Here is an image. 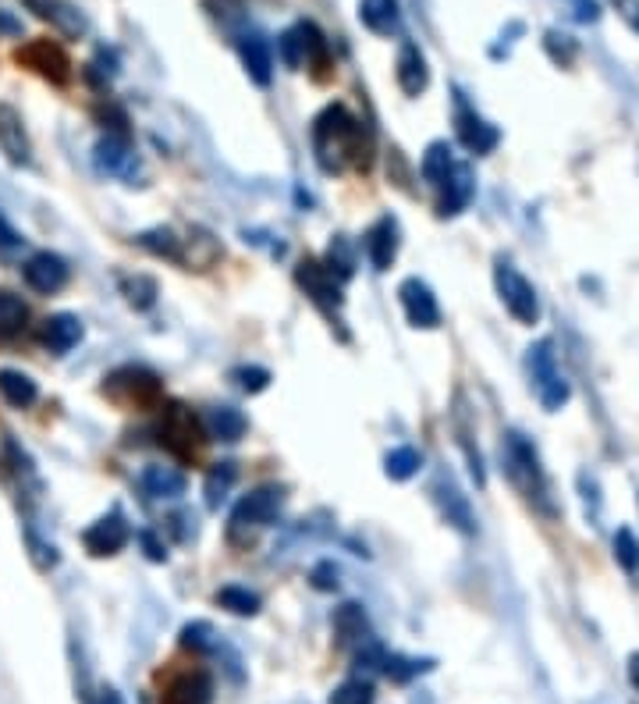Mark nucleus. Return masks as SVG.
I'll return each instance as SVG.
<instances>
[{"mask_svg":"<svg viewBox=\"0 0 639 704\" xmlns=\"http://www.w3.org/2000/svg\"><path fill=\"white\" fill-rule=\"evenodd\" d=\"M313 154L327 175H341L348 168H356V171L370 168V139H367V132H362V122L345 108V103H330V108L316 114Z\"/></svg>","mask_w":639,"mask_h":704,"instance_id":"1","label":"nucleus"},{"mask_svg":"<svg viewBox=\"0 0 639 704\" xmlns=\"http://www.w3.org/2000/svg\"><path fill=\"white\" fill-rule=\"evenodd\" d=\"M281 509V488H256L242 494L238 505L227 516V541L235 548H249L260 530H267Z\"/></svg>","mask_w":639,"mask_h":704,"instance_id":"2","label":"nucleus"},{"mask_svg":"<svg viewBox=\"0 0 639 704\" xmlns=\"http://www.w3.org/2000/svg\"><path fill=\"white\" fill-rule=\"evenodd\" d=\"M281 62L288 68H310L316 79H327L330 71V47H327V36L320 33L313 22H299L295 29H288L281 36Z\"/></svg>","mask_w":639,"mask_h":704,"instance_id":"3","label":"nucleus"},{"mask_svg":"<svg viewBox=\"0 0 639 704\" xmlns=\"http://www.w3.org/2000/svg\"><path fill=\"white\" fill-rule=\"evenodd\" d=\"M505 470L512 477V484L519 488L529 502H537L543 513H551V502H547V477L540 470L537 448H532L523 434H508V442H505Z\"/></svg>","mask_w":639,"mask_h":704,"instance_id":"4","label":"nucleus"},{"mask_svg":"<svg viewBox=\"0 0 639 704\" xmlns=\"http://www.w3.org/2000/svg\"><path fill=\"white\" fill-rule=\"evenodd\" d=\"M494 284H497V295H501V303H505V310L512 313L519 324H537L540 317V299H537V289L515 271L512 264L505 260H497L494 267Z\"/></svg>","mask_w":639,"mask_h":704,"instance_id":"5","label":"nucleus"},{"mask_svg":"<svg viewBox=\"0 0 639 704\" xmlns=\"http://www.w3.org/2000/svg\"><path fill=\"white\" fill-rule=\"evenodd\" d=\"M529 378L547 410H561L569 402V381L561 378V370L554 364L551 342H537V346L529 349Z\"/></svg>","mask_w":639,"mask_h":704,"instance_id":"6","label":"nucleus"},{"mask_svg":"<svg viewBox=\"0 0 639 704\" xmlns=\"http://www.w3.org/2000/svg\"><path fill=\"white\" fill-rule=\"evenodd\" d=\"M103 392L117 402H128V406H154L160 399V381L146 367H121L107 378Z\"/></svg>","mask_w":639,"mask_h":704,"instance_id":"7","label":"nucleus"},{"mask_svg":"<svg viewBox=\"0 0 639 704\" xmlns=\"http://www.w3.org/2000/svg\"><path fill=\"white\" fill-rule=\"evenodd\" d=\"M14 62L25 65L29 71H36L43 75L47 82L54 86H65L71 79V62H68V54L60 43L54 40H33V43H25V47L14 51Z\"/></svg>","mask_w":639,"mask_h":704,"instance_id":"8","label":"nucleus"},{"mask_svg":"<svg viewBox=\"0 0 639 704\" xmlns=\"http://www.w3.org/2000/svg\"><path fill=\"white\" fill-rule=\"evenodd\" d=\"M160 445H167L178 459H189L195 456V448H200V421L186 410L171 402V406H164V416H160Z\"/></svg>","mask_w":639,"mask_h":704,"instance_id":"9","label":"nucleus"},{"mask_svg":"<svg viewBox=\"0 0 639 704\" xmlns=\"http://www.w3.org/2000/svg\"><path fill=\"white\" fill-rule=\"evenodd\" d=\"M128 537H132V530H128L125 516H121V513H107V516H100L93 523V527H86L82 545H86V551L93 559H107V556H117V551L128 545Z\"/></svg>","mask_w":639,"mask_h":704,"instance_id":"10","label":"nucleus"},{"mask_svg":"<svg viewBox=\"0 0 639 704\" xmlns=\"http://www.w3.org/2000/svg\"><path fill=\"white\" fill-rule=\"evenodd\" d=\"M22 278L33 292L40 295H54L68 284V264L57 257V253L43 249V253H33V257L25 260L22 267Z\"/></svg>","mask_w":639,"mask_h":704,"instance_id":"11","label":"nucleus"},{"mask_svg":"<svg viewBox=\"0 0 639 704\" xmlns=\"http://www.w3.org/2000/svg\"><path fill=\"white\" fill-rule=\"evenodd\" d=\"M399 299H402V310L413 327H423V332H430V327L440 324V306L430 292V284L419 281V278H405L402 289H399Z\"/></svg>","mask_w":639,"mask_h":704,"instance_id":"12","label":"nucleus"},{"mask_svg":"<svg viewBox=\"0 0 639 704\" xmlns=\"http://www.w3.org/2000/svg\"><path fill=\"white\" fill-rule=\"evenodd\" d=\"M295 281L306 289V295L313 299L316 306H324V310H338L341 306V281L334 278L320 260H302L295 267Z\"/></svg>","mask_w":639,"mask_h":704,"instance_id":"13","label":"nucleus"},{"mask_svg":"<svg viewBox=\"0 0 639 704\" xmlns=\"http://www.w3.org/2000/svg\"><path fill=\"white\" fill-rule=\"evenodd\" d=\"M25 8L33 11L40 22H51L54 33H60L65 40H79L89 29L82 11L75 4H68V0H25Z\"/></svg>","mask_w":639,"mask_h":704,"instance_id":"14","label":"nucleus"},{"mask_svg":"<svg viewBox=\"0 0 639 704\" xmlns=\"http://www.w3.org/2000/svg\"><path fill=\"white\" fill-rule=\"evenodd\" d=\"M437 189H440L437 214L440 217L462 214L466 206H469V200H473V192H477V182H473V171H469V164H455V168L448 171V178Z\"/></svg>","mask_w":639,"mask_h":704,"instance_id":"15","label":"nucleus"},{"mask_svg":"<svg viewBox=\"0 0 639 704\" xmlns=\"http://www.w3.org/2000/svg\"><path fill=\"white\" fill-rule=\"evenodd\" d=\"M97 168L103 175H114V178H132L135 168H139V160H135V154H132L128 136H114V132H107V136L97 143Z\"/></svg>","mask_w":639,"mask_h":704,"instance_id":"16","label":"nucleus"},{"mask_svg":"<svg viewBox=\"0 0 639 704\" xmlns=\"http://www.w3.org/2000/svg\"><path fill=\"white\" fill-rule=\"evenodd\" d=\"M40 342L47 353L65 356L82 342V321L71 317V313H54V317L40 324Z\"/></svg>","mask_w":639,"mask_h":704,"instance_id":"17","label":"nucleus"},{"mask_svg":"<svg viewBox=\"0 0 639 704\" xmlns=\"http://www.w3.org/2000/svg\"><path fill=\"white\" fill-rule=\"evenodd\" d=\"M434 494H437V502H440V513H445V519L451 523V527H459L462 534H473V530H477L473 509H469L466 494H462L459 488H455L451 477L440 473L437 484H434Z\"/></svg>","mask_w":639,"mask_h":704,"instance_id":"18","label":"nucleus"},{"mask_svg":"<svg viewBox=\"0 0 639 704\" xmlns=\"http://www.w3.org/2000/svg\"><path fill=\"white\" fill-rule=\"evenodd\" d=\"M0 154L11 164H29V136L22 114L11 103H0Z\"/></svg>","mask_w":639,"mask_h":704,"instance_id":"19","label":"nucleus"},{"mask_svg":"<svg viewBox=\"0 0 639 704\" xmlns=\"http://www.w3.org/2000/svg\"><path fill=\"white\" fill-rule=\"evenodd\" d=\"M394 79H399L405 97H419L426 82H430V71H426V57L416 43H402L399 51V65H394Z\"/></svg>","mask_w":639,"mask_h":704,"instance_id":"20","label":"nucleus"},{"mask_svg":"<svg viewBox=\"0 0 639 704\" xmlns=\"http://www.w3.org/2000/svg\"><path fill=\"white\" fill-rule=\"evenodd\" d=\"M367 253H370V264L377 267V271H388V267L394 264V257H399V221H394L391 214H384L370 228Z\"/></svg>","mask_w":639,"mask_h":704,"instance_id":"21","label":"nucleus"},{"mask_svg":"<svg viewBox=\"0 0 639 704\" xmlns=\"http://www.w3.org/2000/svg\"><path fill=\"white\" fill-rule=\"evenodd\" d=\"M459 139H462V146L466 149H473V154H491V149L497 146V128L494 125H486L483 118L477 114V111H469L466 103H459Z\"/></svg>","mask_w":639,"mask_h":704,"instance_id":"22","label":"nucleus"},{"mask_svg":"<svg viewBox=\"0 0 639 704\" xmlns=\"http://www.w3.org/2000/svg\"><path fill=\"white\" fill-rule=\"evenodd\" d=\"M359 22L377 36H391L399 33L402 4L399 0H359Z\"/></svg>","mask_w":639,"mask_h":704,"instance_id":"23","label":"nucleus"},{"mask_svg":"<svg viewBox=\"0 0 639 704\" xmlns=\"http://www.w3.org/2000/svg\"><path fill=\"white\" fill-rule=\"evenodd\" d=\"M210 694H213V683L206 672H186V677H178L167 686L160 704H210Z\"/></svg>","mask_w":639,"mask_h":704,"instance_id":"24","label":"nucleus"},{"mask_svg":"<svg viewBox=\"0 0 639 704\" xmlns=\"http://www.w3.org/2000/svg\"><path fill=\"white\" fill-rule=\"evenodd\" d=\"M242 65H246L249 79L256 86H270V79H273V54L267 47V40H260V36L242 40Z\"/></svg>","mask_w":639,"mask_h":704,"instance_id":"25","label":"nucleus"},{"mask_svg":"<svg viewBox=\"0 0 639 704\" xmlns=\"http://www.w3.org/2000/svg\"><path fill=\"white\" fill-rule=\"evenodd\" d=\"M0 399L14 410H29L40 399V388L22 370H0Z\"/></svg>","mask_w":639,"mask_h":704,"instance_id":"26","label":"nucleus"},{"mask_svg":"<svg viewBox=\"0 0 639 704\" xmlns=\"http://www.w3.org/2000/svg\"><path fill=\"white\" fill-rule=\"evenodd\" d=\"M29 327V306L22 295L0 289V342H14Z\"/></svg>","mask_w":639,"mask_h":704,"instance_id":"27","label":"nucleus"},{"mask_svg":"<svg viewBox=\"0 0 639 704\" xmlns=\"http://www.w3.org/2000/svg\"><path fill=\"white\" fill-rule=\"evenodd\" d=\"M186 473L175 470V467H146L143 470V488L146 494H154V499H178V494H186Z\"/></svg>","mask_w":639,"mask_h":704,"instance_id":"28","label":"nucleus"},{"mask_svg":"<svg viewBox=\"0 0 639 704\" xmlns=\"http://www.w3.org/2000/svg\"><path fill=\"white\" fill-rule=\"evenodd\" d=\"M206 434L210 438H217V442H238L242 434H246V416H242L235 406H217V410H210L206 413V421H203Z\"/></svg>","mask_w":639,"mask_h":704,"instance_id":"29","label":"nucleus"},{"mask_svg":"<svg viewBox=\"0 0 639 704\" xmlns=\"http://www.w3.org/2000/svg\"><path fill=\"white\" fill-rule=\"evenodd\" d=\"M146 253H154V257H164V260H175L181 264V257H186V243L171 232V228H149L143 232L139 238H135Z\"/></svg>","mask_w":639,"mask_h":704,"instance_id":"30","label":"nucleus"},{"mask_svg":"<svg viewBox=\"0 0 639 704\" xmlns=\"http://www.w3.org/2000/svg\"><path fill=\"white\" fill-rule=\"evenodd\" d=\"M334 634H338L341 644H352V640H367L370 637V623L362 616L359 605H341L334 612Z\"/></svg>","mask_w":639,"mask_h":704,"instance_id":"31","label":"nucleus"},{"mask_svg":"<svg viewBox=\"0 0 639 704\" xmlns=\"http://www.w3.org/2000/svg\"><path fill=\"white\" fill-rule=\"evenodd\" d=\"M455 168V157H451V146L448 143H430L426 146V154H423V178L430 186H440L448 178V171Z\"/></svg>","mask_w":639,"mask_h":704,"instance_id":"32","label":"nucleus"},{"mask_svg":"<svg viewBox=\"0 0 639 704\" xmlns=\"http://www.w3.org/2000/svg\"><path fill=\"white\" fill-rule=\"evenodd\" d=\"M235 477H238L235 462H217V467L206 473L203 494H206V505L210 509H221V502L227 499V491H232V484H235Z\"/></svg>","mask_w":639,"mask_h":704,"instance_id":"33","label":"nucleus"},{"mask_svg":"<svg viewBox=\"0 0 639 704\" xmlns=\"http://www.w3.org/2000/svg\"><path fill=\"white\" fill-rule=\"evenodd\" d=\"M423 467V456L416 452V448H391L388 459H384V473L391 477V481H408V477H416Z\"/></svg>","mask_w":639,"mask_h":704,"instance_id":"34","label":"nucleus"},{"mask_svg":"<svg viewBox=\"0 0 639 704\" xmlns=\"http://www.w3.org/2000/svg\"><path fill=\"white\" fill-rule=\"evenodd\" d=\"M217 605L235 612V616H256L260 612V594H253L249 588H221Z\"/></svg>","mask_w":639,"mask_h":704,"instance_id":"35","label":"nucleus"},{"mask_svg":"<svg viewBox=\"0 0 639 704\" xmlns=\"http://www.w3.org/2000/svg\"><path fill=\"white\" fill-rule=\"evenodd\" d=\"M121 292L128 295V303L135 310H149L157 303V281L146 278V275H135V278H121Z\"/></svg>","mask_w":639,"mask_h":704,"instance_id":"36","label":"nucleus"},{"mask_svg":"<svg viewBox=\"0 0 639 704\" xmlns=\"http://www.w3.org/2000/svg\"><path fill=\"white\" fill-rule=\"evenodd\" d=\"M430 666H434L430 658H423V662H419V658H405V655H388L384 658V672H388L391 683H408V680L419 677V672H426Z\"/></svg>","mask_w":639,"mask_h":704,"instance_id":"37","label":"nucleus"},{"mask_svg":"<svg viewBox=\"0 0 639 704\" xmlns=\"http://www.w3.org/2000/svg\"><path fill=\"white\" fill-rule=\"evenodd\" d=\"M377 701V691H373V683L370 680H345L341 686H334V694H330V704H373Z\"/></svg>","mask_w":639,"mask_h":704,"instance_id":"38","label":"nucleus"},{"mask_svg":"<svg viewBox=\"0 0 639 704\" xmlns=\"http://www.w3.org/2000/svg\"><path fill=\"white\" fill-rule=\"evenodd\" d=\"M327 271L338 278V281H345V278H352V271H356V257H352V249H348V243L345 238H334L330 243V249H327Z\"/></svg>","mask_w":639,"mask_h":704,"instance_id":"39","label":"nucleus"},{"mask_svg":"<svg viewBox=\"0 0 639 704\" xmlns=\"http://www.w3.org/2000/svg\"><path fill=\"white\" fill-rule=\"evenodd\" d=\"M615 559L621 569H629V573H636L639 569V541H636V534L629 527H621L615 534Z\"/></svg>","mask_w":639,"mask_h":704,"instance_id":"40","label":"nucleus"},{"mask_svg":"<svg viewBox=\"0 0 639 704\" xmlns=\"http://www.w3.org/2000/svg\"><path fill=\"white\" fill-rule=\"evenodd\" d=\"M181 648L210 651L213 648V626L210 623H189L186 630H181Z\"/></svg>","mask_w":639,"mask_h":704,"instance_id":"41","label":"nucleus"},{"mask_svg":"<svg viewBox=\"0 0 639 704\" xmlns=\"http://www.w3.org/2000/svg\"><path fill=\"white\" fill-rule=\"evenodd\" d=\"M310 580H313L316 591H338V566H334L330 559L316 562L313 573H310Z\"/></svg>","mask_w":639,"mask_h":704,"instance_id":"42","label":"nucleus"},{"mask_svg":"<svg viewBox=\"0 0 639 704\" xmlns=\"http://www.w3.org/2000/svg\"><path fill=\"white\" fill-rule=\"evenodd\" d=\"M235 378L242 381V388H246V392H264V388L270 384V373L264 367H242Z\"/></svg>","mask_w":639,"mask_h":704,"instance_id":"43","label":"nucleus"},{"mask_svg":"<svg viewBox=\"0 0 639 704\" xmlns=\"http://www.w3.org/2000/svg\"><path fill=\"white\" fill-rule=\"evenodd\" d=\"M22 243H25V238H22L19 232H14V228H11V224H8L4 217H0V253L22 249Z\"/></svg>","mask_w":639,"mask_h":704,"instance_id":"44","label":"nucleus"},{"mask_svg":"<svg viewBox=\"0 0 639 704\" xmlns=\"http://www.w3.org/2000/svg\"><path fill=\"white\" fill-rule=\"evenodd\" d=\"M139 541H143V548H146V559H154V562H164V559H167L164 545H160L157 537L149 534V530H143V534H139Z\"/></svg>","mask_w":639,"mask_h":704,"instance_id":"45","label":"nucleus"},{"mask_svg":"<svg viewBox=\"0 0 639 704\" xmlns=\"http://www.w3.org/2000/svg\"><path fill=\"white\" fill-rule=\"evenodd\" d=\"M612 4L621 11V19H626L636 33H639V0H612Z\"/></svg>","mask_w":639,"mask_h":704,"instance_id":"46","label":"nucleus"},{"mask_svg":"<svg viewBox=\"0 0 639 704\" xmlns=\"http://www.w3.org/2000/svg\"><path fill=\"white\" fill-rule=\"evenodd\" d=\"M97 704H125V697H121L114 686H103V691L97 694Z\"/></svg>","mask_w":639,"mask_h":704,"instance_id":"47","label":"nucleus"},{"mask_svg":"<svg viewBox=\"0 0 639 704\" xmlns=\"http://www.w3.org/2000/svg\"><path fill=\"white\" fill-rule=\"evenodd\" d=\"M629 672H632V683L639 686V655H632V666H629Z\"/></svg>","mask_w":639,"mask_h":704,"instance_id":"48","label":"nucleus"}]
</instances>
